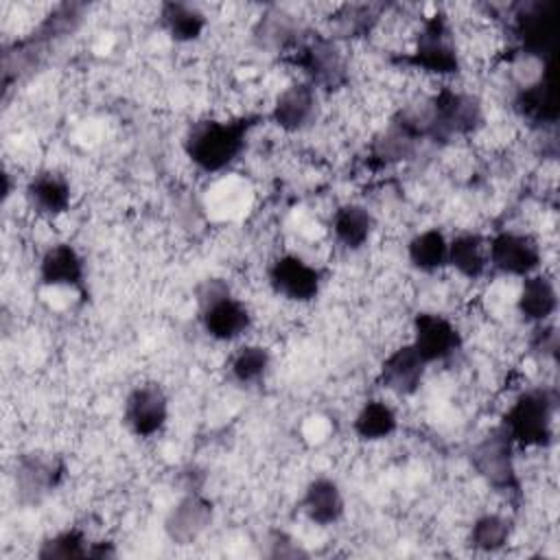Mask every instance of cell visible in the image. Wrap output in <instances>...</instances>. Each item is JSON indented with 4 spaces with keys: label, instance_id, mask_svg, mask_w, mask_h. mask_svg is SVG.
<instances>
[{
    "label": "cell",
    "instance_id": "1f68e13d",
    "mask_svg": "<svg viewBox=\"0 0 560 560\" xmlns=\"http://www.w3.org/2000/svg\"><path fill=\"white\" fill-rule=\"evenodd\" d=\"M83 11L85 7L83 4H59L55 7L39 24L37 28L24 39V44L33 46V48H42L50 42H57L70 33H74L83 20Z\"/></svg>",
    "mask_w": 560,
    "mask_h": 560
},
{
    "label": "cell",
    "instance_id": "e575fe53",
    "mask_svg": "<svg viewBox=\"0 0 560 560\" xmlns=\"http://www.w3.org/2000/svg\"><path fill=\"white\" fill-rule=\"evenodd\" d=\"M532 350L536 354H540L542 359H556L558 357V330L551 322L534 326Z\"/></svg>",
    "mask_w": 560,
    "mask_h": 560
},
{
    "label": "cell",
    "instance_id": "d6986e66",
    "mask_svg": "<svg viewBox=\"0 0 560 560\" xmlns=\"http://www.w3.org/2000/svg\"><path fill=\"white\" fill-rule=\"evenodd\" d=\"M429 365L420 359L413 346L407 341L394 348L378 365L376 385L394 396H413L427 376Z\"/></svg>",
    "mask_w": 560,
    "mask_h": 560
},
{
    "label": "cell",
    "instance_id": "9a60e30c",
    "mask_svg": "<svg viewBox=\"0 0 560 560\" xmlns=\"http://www.w3.org/2000/svg\"><path fill=\"white\" fill-rule=\"evenodd\" d=\"M512 109L527 127L536 131H547L558 125L560 109L556 103L551 63H545L534 81L516 88L512 96Z\"/></svg>",
    "mask_w": 560,
    "mask_h": 560
},
{
    "label": "cell",
    "instance_id": "2e32d148",
    "mask_svg": "<svg viewBox=\"0 0 560 560\" xmlns=\"http://www.w3.org/2000/svg\"><path fill=\"white\" fill-rule=\"evenodd\" d=\"M37 282L50 289H70L85 300L88 298L85 258L68 241L52 243L39 256Z\"/></svg>",
    "mask_w": 560,
    "mask_h": 560
},
{
    "label": "cell",
    "instance_id": "83f0119b",
    "mask_svg": "<svg viewBox=\"0 0 560 560\" xmlns=\"http://www.w3.org/2000/svg\"><path fill=\"white\" fill-rule=\"evenodd\" d=\"M273 365L271 350L262 343H241L228 359L225 372L228 378L241 387L252 389L267 381Z\"/></svg>",
    "mask_w": 560,
    "mask_h": 560
},
{
    "label": "cell",
    "instance_id": "6da1fadb",
    "mask_svg": "<svg viewBox=\"0 0 560 560\" xmlns=\"http://www.w3.org/2000/svg\"><path fill=\"white\" fill-rule=\"evenodd\" d=\"M265 118V114L199 118L188 125L182 138V151L197 171L208 175L223 173L241 160V155L247 151L252 131Z\"/></svg>",
    "mask_w": 560,
    "mask_h": 560
},
{
    "label": "cell",
    "instance_id": "cb8c5ba5",
    "mask_svg": "<svg viewBox=\"0 0 560 560\" xmlns=\"http://www.w3.org/2000/svg\"><path fill=\"white\" fill-rule=\"evenodd\" d=\"M558 311V289L551 276L536 271L532 276L521 278V287L516 293V313L523 322L536 326L551 322Z\"/></svg>",
    "mask_w": 560,
    "mask_h": 560
},
{
    "label": "cell",
    "instance_id": "44dd1931",
    "mask_svg": "<svg viewBox=\"0 0 560 560\" xmlns=\"http://www.w3.org/2000/svg\"><path fill=\"white\" fill-rule=\"evenodd\" d=\"M302 35L304 28L298 18L276 4L267 7L252 26L254 46L273 55H287Z\"/></svg>",
    "mask_w": 560,
    "mask_h": 560
},
{
    "label": "cell",
    "instance_id": "836d02e7",
    "mask_svg": "<svg viewBox=\"0 0 560 560\" xmlns=\"http://www.w3.org/2000/svg\"><path fill=\"white\" fill-rule=\"evenodd\" d=\"M260 553L267 558H273V560L308 558V551L300 545V540H295L289 532L278 529V527H269L262 532Z\"/></svg>",
    "mask_w": 560,
    "mask_h": 560
},
{
    "label": "cell",
    "instance_id": "7c38bea8",
    "mask_svg": "<svg viewBox=\"0 0 560 560\" xmlns=\"http://www.w3.org/2000/svg\"><path fill=\"white\" fill-rule=\"evenodd\" d=\"M542 249L534 234L501 230L488 236V271L510 278H525L540 271Z\"/></svg>",
    "mask_w": 560,
    "mask_h": 560
},
{
    "label": "cell",
    "instance_id": "277c9868",
    "mask_svg": "<svg viewBox=\"0 0 560 560\" xmlns=\"http://www.w3.org/2000/svg\"><path fill=\"white\" fill-rule=\"evenodd\" d=\"M392 61L400 68H411L431 77H455L462 72V59L448 15L438 9L422 20L413 46L407 52H396Z\"/></svg>",
    "mask_w": 560,
    "mask_h": 560
},
{
    "label": "cell",
    "instance_id": "d4e9b609",
    "mask_svg": "<svg viewBox=\"0 0 560 560\" xmlns=\"http://www.w3.org/2000/svg\"><path fill=\"white\" fill-rule=\"evenodd\" d=\"M158 28L175 44H192L206 33L208 15L199 4L164 0L158 9Z\"/></svg>",
    "mask_w": 560,
    "mask_h": 560
},
{
    "label": "cell",
    "instance_id": "52a82bcc",
    "mask_svg": "<svg viewBox=\"0 0 560 560\" xmlns=\"http://www.w3.org/2000/svg\"><path fill=\"white\" fill-rule=\"evenodd\" d=\"M429 101V142L446 144L466 138L483 127V103L477 94L442 85L427 96Z\"/></svg>",
    "mask_w": 560,
    "mask_h": 560
},
{
    "label": "cell",
    "instance_id": "7402d4cb",
    "mask_svg": "<svg viewBox=\"0 0 560 560\" xmlns=\"http://www.w3.org/2000/svg\"><path fill=\"white\" fill-rule=\"evenodd\" d=\"M387 4L343 2L328 15V37L335 42H359L374 33Z\"/></svg>",
    "mask_w": 560,
    "mask_h": 560
},
{
    "label": "cell",
    "instance_id": "30bf717a",
    "mask_svg": "<svg viewBox=\"0 0 560 560\" xmlns=\"http://www.w3.org/2000/svg\"><path fill=\"white\" fill-rule=\"evenodd\" d=\"M556 31V4L551 0L518 2L512 13V33L521 55L540 66L551 63Z\"/></svg>",
    "mask_w": 560,
    "mask_h": 560
},
{
    "label": "cell",
    "instance_id": "8fae6325",
    "mask_svg": "<svg viewBox=\"0 0 560 560\" xmlns=\"http://www.w3.org/2000/svg\"><path fill=\"white\" fill-rule=\"evenodd\" d=\"M168 418H171V400L166 389L160 383L155 381L138 383L127 392L122 400L120 420L133 438L153 440L166 429Z\"/></svg>",
    "mask_w": 560,
    "mask_h": 560
},
{
    "label": "cell",
    "instance_id": "4dcf8cb0",
    "mask_svg": "<svg viewBox=\"0 0 560 560\" xmlns=\"http://www.w3.org/2000/svg\"><path fill=\"white\" fill-rule=\"evenodd\" d=\"M512 536H514L512 516L501 512H483L470 523L466 542L472 551L497 553L510 545Z\"/></svg>",
    "mask_w": 560,
    "mask_h": 560
},
{
    "label": "cell",
    "instance_id": "5bb4252c",
    "mask_svg": "<svg viewBox=\"0 0 560 560\" xmlns=\"http://www.w3.org/2000/svg\"><path fill=\"white\" fill-rule=\"evenodd\" d=\"M214 501L201 490H186L164 514L162 529L164 536L177 545H195L214 523Z\"/></svg>",
    "mask_w": 560,
    "mask_h": 560
},
{
    "label": "cell",
    "instance_id": "8992f818",
    "mask_svg": "<svg viewBox=\"0 0 560 560\" xmlns=\"http://www.w3.org/2000/svg\"><path fill=\"white\" fill-rule=\"evenodd\" d=\"M282 57L317 92H339L350 81V68L339 42L324 33L304 31L298 44Z\"/></svg>",
    "mask_w": 560,
    "mask_h": 560
},
{
    "label": "cell",
    "instance_id": "7a4b0ae2",
    "mask_svg": "<svg viewBox=\"0 0 560 560\" xmlns=\"http://www.w3.org/2000/svg\"><path fill=\"white\" fill-rule=\"evenodd\" d=\"M195 315L199 328L219 343H234L245 337L254 324L249 306L232 291L228 280L208 276L192 289Z\"/></svg>",
    "mask_w": 560,
    "mask_h": 560
},
{
    "label": "cell",
    "instance_id": "9c48e42d",
    "mask_svg": "<svg viewBox=\"0 0 560 560\" xmlns=\"http://www.w3.org/2000/svg\"><path fill=\"white\" fill-rule=\"evenodd\" d=\"M326 282V271L295 252L278 254L267 265L269 289L293 304H311L319 298Z\"/></svg>",
    "mask_w": 560,
    "mask_h": 560
},
{
    "label": "cell",
    "instance_id": "484cf974",
    "mask_svg": "<svg viewBox=\"0 0 560 560\" xmlns=\"http://www.w3.org/2000/svg\"><path fill=\"white\" fill-rule=\"evenodd\" d=\"M398 427H400L398 411L385 398L363 400L350 422L354 438L368 444L389 440L398 431Z\"/></svg>",
    "mask_w": 560,
    "mask_h": 560
},
{
    "label": "cell",
    "instance_id": "f546056e",
    "mask_svg": "<svg viewBox=\"0 0 560 560\" xmlns=\"http://www.w3.org/2000/svg\"><path fill=\"white\" fill-rule=\"evenodd\" d=\"M405 254L418 273H438L448 269V236L438 228H427L407 241Z\"/></svg>",
    "mask_w": 560,
    "mask_h": 560
},
{
    "label": "cell",
    "instance_id": "4316f807",
    "mask_svg": "<svg viewBox=\"0 0 560 560\" xmlns=\"http://www.w3.org/2000/svg\"><path fill=\"white\" fill-rule=\"evenodd\" d=\"M418 147L420 142L413 136H409L394 120H387V125L381 131H376L368 144V164L374 171L396 166L400 162L411 160Z\"/></svg>",
    "mask_w": 560,
    "mask_h": 560
},
{
    "label": "cell",
    "instance_id": "ffe728a7",
    "mask_svg": "<svg viewBox=\"0 0 560 560\" xmlns=\"http://www.w3.org/2000/svg\"><path fill=\"white\" fill-rule=\"evenodd\" d=\"M298 510L317 527L337 525L346 516V497L339 481L328 475L313 477L298 499Z\"/></svg>",
    "mask_w": 560,
    "mask_h": 560
},
{
    "label": "cell",
    "instance_id": "e0dca14e",
    "mask_svg": "<svg viewBox=\"0 0 560 560\" xmlns=\"http://www.w3.org/2000/svg\"><path fill=\"white\" fill-rule=\"evenodd\" d=\"M319 114V92L306 81L289 83L273 101L267 118L284 133H300L308 129Z\"/></svg>",
    "mask_w": 560,
    "mask_h": 560
},
{
    "label": "cell",
    "instance_id": "d590c367",
    "mask_svg": "<svg viewBox=\"0 0 560 560\" xmlns=\"http://www.w3.org/2000/svg\"><path fill=\"white\" fill-rule=\"evenodd\" d=\"M118 556V549L112 540H105V538H98L92 542V549H90V558L94 560H109V558H116Z\"/></svg>",
    "mask_w": 560,
    "mask_h": 560
},
{
    "label": "cell",
    "instance_id": "f1b7e54d",
    "mask_svg": "<svg viewBox=\"0 0 560 560\" xmlns=\"http://www.w3.org/2000/svg\"><path fill=\"white\" fill-rule=\"evenodd\" d=\"M448 269L466 280L483 278L488 273V236L459 232L448 238Z\"/></svg>",
    "mask_w": 560,
    "mask_h": 560
},
{
    "label": "cell",
    "instance_id": "d6a6232c",
    "mask_svg": "<svg viewBox=\"0 0 560 560\" xmlns=\"http://www.w3.org/2000/svg\"><path fill=\"white\" fill-rule=\"evenodd\" d=\"M94 538H90V534L79 527H63L50 536H46L35 556L39 560H70V558H90V549H92Z\"/></svg>",
    "mask_w": 560,
    "mask_h": 560
},
{
    "label": "cell",
    "instance_id": "ba28073f",
    "mask_svg": "<svg viewBox=\"0 0 560 560\" xmlns=\"http://www.w3.org/2000/svg\"><path fill=\"white\" fill-rule=\"evenodd\" d=\"M66 477L68 464L63 455L48 451L20 453L13 464L15 501L24 508H35L59 490Z\"/></svg>",
    "mask_w": 560,
    "mask_h": 560
},
{
    "label": "cell",
    "instance_id": "5b68a950",
    "mask_svg": "<svg viewBox=\"0 0 560 560\" xmlns=\"http://www.w3.org/2000/svg\"><path fill=\"white\" fill-rule=\"evenodd\" d=\"M516 444L501 422L488 429L468 451V462L481 481L505 497L514 508L523 499V483L516 468Z\"/></svg>",
    "mask_w": 560,
    "mask_h": 560
},
{
    "label": "cell",
    "instance_id": "603a6c76",
    "mask_svg": "<svg viewBox=\"0 0 560 560\" xmlns=\"http://www.w3.org/2000/svg\"><path fill=\"white\" fill-rule=\"evenodd\" d=\"M328 228H330L332 241L341 249L359 252L370 243L376 230V219L368 206L348 201L335 208V212L330 214Z\"/></svg>",
    "mask_w": 560,
    "mask_h": 560
},
{
    "label": "cell",
    "instance_id": "3957f363",
    "mask_svg": "<svg viewBox=\"0 0 560 560\" xmlns=\"http://www.w3.org/2000/svg\"><path fill=\"white\" fill-rule=\"evenodd\" d=\"M558 392L551 385H534L514 396L501 416L516 448H549L556 440Z\"/></svg>",
    "mask_w": 560,
    "mask_h": 560
},
{
    "label": "cell",
    "instance_id": "ac0fdd59",
    "mask_svg": "<svg viewBox=\"0 0 560 560\" xmlns=\"http://www.w3.org/2000/svg\"><path fill=\"white\" fill-rule=\"evenodd\" d=\"M24 201L31 212L44 219H57L72 206V184L57 168H39L24 184Z\"/></svg>",
    "mask_w": 560,
    "mask_h": 560
},
{
    "label": "cell",
    "instance_id": "4fadbf2b",
    "mask_svg": "<svg viewBox=\"0 0 560 560\" xmlns=\"http://www.w3.org/2000/svg\"><path fill=\"white\" fill-rule=\"evenodd\" d=\"M413 350L427 365L446 363L464 348V337L459 326L438 311H418L411 319V341Z\"/></svg>",
    "mask_w": 560,
    "mask_h": 560
}]
</instances>
